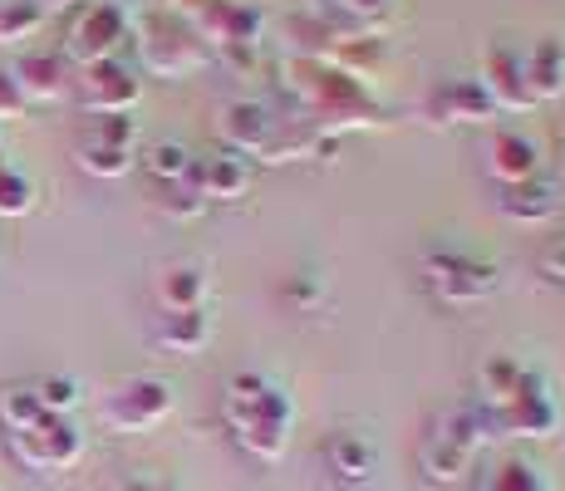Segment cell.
Masks as SVG:
<instances>
[{"mask_svg":"<svg viewBox=\"0 0 565 491\" xmlns=\"http://www.w3.org/2000/svg\"><path fill=\"white\" fill-rule=\"evenodd\" d=\"M276 74H280L286 108L324 138H340V134H350V128H379L388 114V108L379 104V94L364 84V74L344 70V64H334V60L286 54V60L276 64Z\"/></svg>","mask_w":565,"mask_h":491,"instance_id":"cell-1","label":"cell"},{"mask_svg":"<svg viewBox=\"0 0 565 491\" xmlns=\"http://www.w3.org/2000/svg\"><path fill=\"white\" fill-rule=\"evenodd\" d=\"M222 428L252 462L276 467L296 442V398L280 378L242 369L222 388Z\"/></svg>","mask_w":565,"mask_h":491,"instance_id":"cell-2","label":"cell"},{"mask_svg":"<svg viewBox=\"0 0 565 491\" xmlns=\"http://www.w3.org/2000/svg\"><path fill=\"white\" fill-rule=\"evenodd\" d=\"M487 452V433L472 403H448L428 418L418 438V472L438 487H458L472 477V467Z\"/></svg>","mask_w":565,"mask_h":491,"instance_id":"cell-3","label":"cell"},{"mask_svg":"<svg viewBox=\"0 0 565 491\" xmlns=\"http://www.w3.org/2000/svg\"><path fill=\"white\" fill-rule=\"evenodd\" d=\"M128 40H134V50H138V64H143L148 74H158V79H188V74L212 64V45L198 35V25L168 6H153V10H143V15H134V35Z\"/></svg>","mask_w":565,"mask_h":491,"instance_id":"cell-4","label":"cell"},{"mask_svg":"<svg viewBox=\"0 0 565 491\" xmlns=\"http://www.w3.org/2000/svg\"><path fill=\"white\" fill-rule=\"evenodd\" d=\"M487 442H551L565 423V408L541 369H526V378L502 403L477 408Z\"/></svg>","mask_w":565,"mask_h":491,"instance_id":"cell-5","label":"cell"},{"mask_svg":"<svg viewBox=\"0 0 565 491\" xmlns=\"http://www.w3.org/2000/svg\"><path fill=\"white\" fill-rule=\"evenodd\" d=\"M418 280L448 310H467V305H482L502 290V266L477 250H458V246H433L418 256Z\"/></svg>","mask_w":565,"mask_h":491,"instance_id":"cell-6","label":"cell"},{"mask_svg":"<svg viewBox=\"0 0 565 491\" xmlns=\"http://www.w3.org/2000/svg\"><path fill=\"white\" fill-rule=\"evenodd\" d=\"M178 398H172V384L168 378H153V374H128L118 384H108L94 403V418L99 428L118 433V438H143V433L162 428L172 418Z\"/></svg>","mask_w":565,"mask_h":491,"instance_id":"cell-7","label":"cell"},{"mask_svg":"<svg viewBox=\"0 0 565 491\" xmlns=\"http://www.w3.org/2000/svg\"><path fill=\"white\" fill-rule=\"evenodd\" d=\"M128 35H134V15H128L118 0H79V6H70V15H64L60 54L70 70H84V64L118 60Z\"/></svg>","mask_w":565,"mask_h":491,"instance_id":"cell-8","label":"cell"},{"mask_svg":"<svg viewBox=\"0 0 565 491\" xmlns=\"http://www.w3.org/2000/svg\"><path fill=\"white\" fill-rule=\"evenodd\" d=\"M74 162L79 172L99 182H118L138 168V118L134 114H104L84 118L79 138H74Z\"/></svg>","mask_w":565,"mask_h":491,"instance_id":"cell-9","label":"cell"},{"mask_svg":"<svg viewBox=\"0 0 565 491\" xmlns=\"http://www.w3.org/2000/svg\"><path fill=\"white\" fill-rule=\"evenodd\" d=\"M10 457H15L25 472L54 477V472H74L84 462V433L74 418H60V413H45L35 418L25 433H10L6 438Z\"/></svg>","mask_w":565,"mask_h":491,"instance_id":"cell-10","label":"cell"},{"mask_svg":"<svg viewBox=\"0 0 565 491\" xmlns=\"http://www.w3.org/2000/svg\"><path fill=\"white\" fill-rule=\"evenodd\" d=\"M70 98L84 118H104V114H134L143 98V79L134 64L124 60H104V64H84L70 79Z\"/></svg>","mask_w":565,"mask_h":491,"instance_id":"cell-11","label":"cell"},{"mask_svg":"<svg viewBox=\"0 0 565 491\" xmlns=\"http://www.w3.org/2000/svg\"><path fill=\"white\" fill-rule=\"evenodd\" d=\"M482 172L497 182V192L521 188V182L546 172V148H541V138L526 134V128L502 124L497 134H487V143H482Z\"/></svg>","mask_w":565,"mask_h":491,"instance_id":"cell-12","label":"cell"},{"mask_svg":"<svg viewBox=\"0 0 565 491\" xmlns=\"http://www.w3.org/2000/svg\"><path fill=\"white\" fill-rule=\"evenodd\" d=\"M423 108H428V124H438V128H452V124H497V118H502V108L492 104V94L482 89V79H477V74H448V79H438Z\"/></svg>","mask_w":565,"mask_h":491,"instance_id":"cell-13","label":"cell"},{"mask_svg":"<svg viewBox=\"0 0 565 491\" xmlns=\"http://www.w3.org/2000/svg\"><path fill=\"white\" fill-rule=\"evenodd\" d=\"M467 491H556L546 462L526 452H482V462L472 467V477L462 482Z\"/></svg>","mask_w":565,"mask_h":491,"instance_id":"cell-14","label":"cell"},{"mask_svg":"<svg viewBox=\"0 0 565 491\" xmlns=\"http://www.w3.org/2000/svg\"><path fill=\"white\" fill-rule=\"evenodd\" d=\"M6 70H10V79H15L20 98H25V108L30 104H60V98H70L74 70L64 64L60 50H20Z\"/></svg>","mask_w":565,"mask_h":491,"instance_id":"cell-15","label":"cell"},{"mask_svg":"<svg viewBox=\"0 0 565 491\" xmlns=\"http://www.w3.org/2000/svg\"><path fill=\"white\" fill-rule=\"evenodd\" d=\"M477 79H482V89L492 94V104L502 108V114H531V108H536V98L526 89V74H521V50L507 45V40L487 45Z\"/></svg>","mask_w":565,"mask_h":491,"instance_id":"cell-16","label":"cell"},{"mask_svg":"<svg viewBox=\"0 0 565 491\" xmlns=\"http://www.w3.org/2000/svg\"><path fill=\"white\" fill-rule=\"evenodd\" d=\"M320 467L330 472L334 487H364V482H374V472H379V447L354 428H334L330 438L320 442Z\"/></svg>","mask_w":565,"mask_h":491,"instance_id":"cell-17","label":"cell"},{"mask_svg":"<svg viewBox=\"0 0 565 491\" xmlns=\"http://www.w3.org/2000/svg\"><path fill=\"white\" fill-rule=\"evenodd\" d=\"M192 182H198L202 202L216 206V202H242L252 192V162L232 148H212L192 162Z\"/></svg>","mask_w":565,"mask_h":491,"instance_id":"cell-18","label":"cell"},{"mask_svg":"<svg viewBox=\"0 0 565 491\" xmlns=\"http://www.w3.org/2000/svg\"><path fill=\"white\" fill-rule=\"evenodd\" d=\"M153 344L162 354H178V359H198L206 354V344H212L216 324H212V310H158L153 314Z\"/></svg>","mask_w":565,"mask_h":491,"instance_id":"cell-19","label":"cell"},{"mask_svg":"<svg viewBox=\"0 0 565 491\" xmlns=\"http://www.w3.org/2000/svg\"><path fill=\"white\" fill-rule=\"evenodd\" d=\"M212 300V276L202 260H168L153 276V305L158 310H202Z\"/></svg>","mask_w":565,"mask_h":491,"instance_id":"cell-20","label":"cell"},{"mask_svg":"<svg viewBox=\"0 0 565 491\" xmlns=\"http://www.w3.org/2000/svg\"><path fill=\"white\" fill-rule=\"evenodd\" d=\"M497 202H502L507 222H516V226H551L565 212V196H561L556 182H551V172L521 182V188H507Z\"/></svg>","mask_w":565,"mask_h":491,"instance_id":"cell-21","label":"cell"},{"mask_svg":"<svg viewBox=\"0 0 565 491\" xmlns=\"http://www.w3.org/2000/svg\"><path fill=\"white\" fill-rule=\"evenodd\" d=\"M521 74H526V89L536 104H551V98L565 94V40L546 35L531 50H521Z\"/></svg>","mask_w":565,"mask_h":491,"instance_id":"cell-22","label":"cell"},{"mask_svg":"<svg viewBox=\"0 0 565 491\" xmlns=\"http://www.w3.org/2000/svg\"><path fill=\"white\" fill-rule=\"evenodd\" d=\"M138 162H143V172L153 178V188H168V182L192 178V162H198V152L182 148L178 138H162V143H148L143 152H138Z\"/></svg>","mask_w":565,"mask_h":491,"instance_id":"cell-23","label":"cell"},{"mask_svg":"<svg viewBox=\"0 0 565 491\" xmlns=\"http://www.w3.org/2000/svg\"><path fill=\"white\" fill-rule=\"evenodd\" d=\"M50 10L40 0H0V50H20L45 30Z\"/></svg>","mask_w":565,"mask_h":491,"instance_id":"cell-24","label":"cell"},{"mask_svg":"<svg viewBox=\"0 0 565 491\" xmlns=\"http://www.w3.org/2000/svg\"><path fill=\"white\" fill-rule=\"evenodd\" d=\"M35 206H40L35 178H30L25 168H15V162H6V168H0V222H20V216H30Z\"/></svg>","mask_w":565,"mask_h":491,"instance_id":"cell-25","label":"cell"},{"mask_svg":"<svg viewBox=\"0 0 565 491\" xmlns=\"http://www.w3.org/2000/svg\"><path fill=\"white\" fill-rule=\"evenodd\" d=\"M394 10H398V0H324V15H334L340 25L364 30V35H374Z\"/></svg>","mask_w":565,"mask_h":491,"instance_id":"cell-26","label":"cell"},{"mask_svg":"<svg viewBox=\"0 0 565 491\" xmlns=\"http://www.w3.org/2000/svg\"><path fill=\"white\" fill-rule=\"evenodd\" d=\"M35 418H45V408H40L35 388L30 384H6L0 388V433H25Z\"/></svg>","mask_w":565,"mask_h":491,"instance_id":"cell-27","label":"cell"},{"mask_svg":"<svg viewBox=\"0 0 565 491\" xmlns=\"http://www.w3.org/2000/svg\"><path fill=\"white\" fill-rule=\"evenodd\" d=\"M158 196V212L162 216H172V222H198V216L206 212V202H202V192H198V182L192 178H182V182H168V188H153Z\"/></svg>","mask_w":565,"mask_h":491,"instance_id":"cell-28","label":"cell"},{"mask_svg":"<svg viewBox=\"0 0 565 491\" xmlns=\"http://www.w3.org/2000/svg\"><path fill=\"white\" fill-rule=\"evenodd\" d=\"M30 388H35L40 408H45V413H60V418H70V413L84 403V388L74 384L70 374H45V378H35Z\"/></svg>","mask_w":565,"mask_h":491,"instance_id":"cell-29","label":"cell"},{"mask_svg":"<svg viewBox=\"0 0 565 491\" xmlns=\"http://www.w3.org/2000/svg\"><path fill=\"white\" fill-rule=\"evenodd\" d=\"M286 300H300L306 310H310V305H320V300H324L320 276H315V270H296V276L286 280Z\"/></svg>","mask_w":565,"mask_h":491,"instance_id":"cell-30","label":"cell"},{"mask_svg":"<svg viewBox=\"0 0 565 491\" xmlns=\"http://www.w3.org/2000/svg\"><path fill=\"white\" fill-rule=\"evenodd\" d=\"M536 270H541L546 280H556V286H565V236H551V242L541 246Z\"/></svg>","mask_w":565,"mask_h":491,"instance_id":"cell-31","label":"cell"},{"mask_svg":"<svg viewBox=\"0 0 565 491\" xmlns=\"http://www.w3.org/2000/svg\"><path fill=\"white\" fill-rule=\"evenodd\" d=\"M20 114H25V98H20L15 79H10V70L0 64V124H15Z\"/></svg>","mask_w":565,"mask_h":491,"instance_id":"cell-32","label":"cell"},{"mask_svg":"<svg viewBox=\"0 0 565 491\" xmlns=\"http://www.w3.org/2000/svg\"><path fill=\"white\" fill-rule=\"evenodd\" d=\"M551 182H556L561 196H565V128H561V148H556V158H551Z\"/></svg>","mask_w":565,"mask_h":491,"instance_id":"cell-33","label":"cell"},{"mask_svg":"<svg viewBox=\"0 0 565 491\" xmlns=\"http://www.w3.org/2000/svg\"><path fill=\"white\" fill-rule=\"evenodd\" d=\"M118 491H178V487H168V482H143V477H134V482H124Z\"/></svg>","mask_w":565,"mask_h":491,"instance_id":"cell-34","label":"cell"},{"mask_svg":"<svg viewBox=\"0 0 565 491\" xmlns=\"http://www.w3.org/2000/svg\"><path fill=\"white\" fill-rule=\"evenodd\" d=\"M45 10H54V6H79V0H40Z\"/></svg>","mask_w":565,"mask_h":491,"instance_id":"cell-35","label":"cell"},{"mask_svg":"<svg viewBox=\"0 0 565 491\" xmlns=\"http://www.w3.org/2000/svg\"><path fill=\"white\" fill-rule=\"evenodd\" d=\"M0 168H6V148H0Z\"/></svg>","mask_w":565,"mask_h":491,"instance_id":"cell-36","label":"cell"}]
</instances>
